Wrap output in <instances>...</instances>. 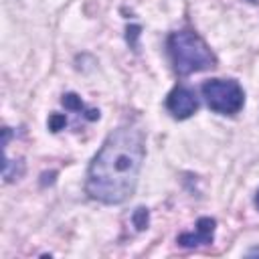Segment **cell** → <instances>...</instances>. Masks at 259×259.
<instances>
[{"mask_svg": "<svg viewBox=\"0 0 259 259\" xmlns=\"http://www.w3.org/2000/svg\"><path fill=\"white\" fill-rule=\"evenodd\" d=\"M249 2H257V0H249Z\"/></svg>", "mask_w": 259, "mask_h": 259, "instance_id": "7c38bea8", "label": "cell"}, {"mask_svg": "<svg viewBox=\"0 0 259 259\" xmlns=\"http://www.w3.org/2000/svg\"><path fill=\"white\" fill-rule=\"evenodd\" d=\"M140 26L138 24H132V26H127V30H125V38H127V42H130V47L134 49V51H138V36H140Z\"/></svg>", "mask_w": 259, "mask_h": 259, "instance_id": "9c48e42d", "label": "cell"}, {"mask_svg": "<svg viewBox=\"0 0 259 259\" xmlns=\"http://www.w3.org/2000/svg\"><path fill=\"white\" fill-rule=\"evenodd\" d=\"M144 156V132L138 125H119L93 156L87 168L85 192L103 204L125 202L136 192Z\"/></svg>", "mask_w": 259, "mask_h": 259, "instance_id": "6da1fadb", "label": "cell"}, {"mask_svg": "<svg viewBox=\"0 0 259 259\" xmlns=\"http://www.w3.org/2000/svg\"><path fill=\"white\" fill-rule=\"evenodd\" d=\"M214 219L210 217H202L196 221V229L194 231H186V233H180L176 237V243L180 247H186V249H192V247H200V245H210L212 239H214Z\"/></svg>", "mask_w": 259, "mask_h": 259, "instance_id": "5b68a950", "label": "cell"}, {"mask_svg": "<svg viewBox=\"0 0 259 259\" xmlns=\"http://www.w3.org/2000/svg\"><path fill=\"white\" fill-rule=\"evenodd\" d=\"M206 105L221 115H235L243 109L245 93L235 79H208L200 87Z\"/></svg>", "mask_w": 259, "mask_h": 259, "instance_id": "3957f363", "label": "cell"}, {"mask_svg": "<svg viewBox=\"0 0 259 259\" xmlns=\"http://www.w3.org/2000/svg\"><path fill=\"white\" fill-rule=\"evenodd\" d=\"M132 223H134L136 231H144V229H148V223H150V212H148V208H144V206L136 208L134 214H132Z\"/></svg>", "mask_w": 259, "mask_h": 259, "instance_id": "52a82bcc", "label": "cell"}, {"mask_svg": "<svg viewBox=\"0 0 259 259\" xmlns=\"http://www.w3.org/2000/svg\"><path fill=\"white\" fill-rule=\"evenodd\" d=\"M168 53L174 65V71L180 77L212 69L217 59L208 45L192 30H176L168 36Z\"/></svg>", "mask_w": 259, "mask_h": 259, "instance_id": "7a4b0ae2", "label": "cell"}, {"mask_svg": "<svg viewBox=\"0 0 259 259\" xmlns=\"http://www.w3.org/2000/svg\"><path fill=\"white\" fill-rule=\"evenodd\" d=\"M61 103L65 105V109H71V111H85L83 115L89 119V121H95V119H99V109H85V105H83V101H81V97L77 95V93H65L63 97H61Z\"/></svg>", "mask_w": 259, "mask_h": 259, "instance_id": "8992f818", "label": "cell"}, {"mask_svg": "<svg viewBox=\"0 0 259 259\" xmlns=\"http://www.w3.org/2000/svg\"><path fill=\"white\" fill-rule=\"evenodd\" d=\"M245 255H247V257H259V247H253V249H249Z\"/></svg>", "mask_w": 259, "mask_h": 259, "instance_id": "30bf717a", "label": "cell"}, {"mask_svg": "<svg viewBox=\"0 0 259 259\" xmlns=\"http://www.w3.org/2000/svg\"><path fill=\"white\" fill-rule=\"evenodd\" d=\"M166 109L176 119H186L198 109L196 93L186 85H176L166 97Z\"/></svg>", "mask_w": 259, "mask_h": 259, "instance_id": "277c9868", "label": "cell"}, {"mask_svg": "<svg viewBox=\"0 0 259 259\" xmlns=\"http://www.w3.org/2000/svg\"><path fill=\"white\" fill-rule=\"evenodd\" d=\"M67 125V117L63 113H51L49 115V130L51 132H61Z\"/></svg>", "mask_w": 259, "mask_h": 259, "instance_id": "ba28073f", "label": "cell"}, {"mask_svg": "<svg viewBox=\"0 0 259 259\" xmlns=\"http://www.w3.org/2000/svg\"><path fill=\"white\" fill-rule=\"evenodd\" d=\"M255 206H257V210H259V190H257V194H255Z\"/></svg>", "mask_w": 259, "mask_h": 259, "instance_id": "8fae6325", "label": "cell"}]
</instances>
